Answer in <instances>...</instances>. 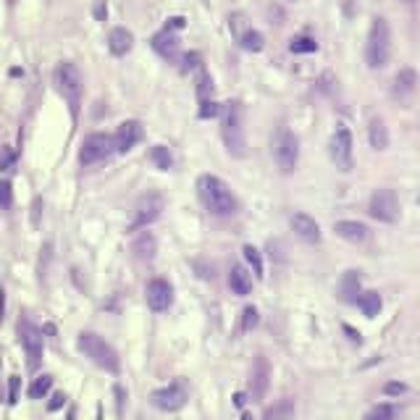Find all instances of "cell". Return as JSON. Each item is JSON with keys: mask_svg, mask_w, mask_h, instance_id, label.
Returning a JSON list of instances; mask_svg holds the SVG:
<instances>
[{"mask_svg": "<svg viewBox=\"0 0 420 420\" xmlns=\"http://www.w3.org/2000/svg\"><path fill=\"white\" fill-rule=\"evenodd\" d=\"M197 197H200V203L205 205L208 213H213V215H234L236 208H239V203H236L234 192L229 189V184L221 181L218 176H210V174L197 179Z\"/></svg>", "mask_w": 420, "mask_h": 420, "instance_id": "obj_1", "label": "cell"}, {"mask_svg": "<svg viewBox=\"0 0 420 420\" xmlns=\"http://www.w3.org/2000/svg\"><path fill=\"white\" fill-rule=\"evenodd\" d=\"M221 140L234 158H242L244 150H247V140H244L242 126V108L236 100H229L221 108Z\"/></svg>", "mask_w": 420, "mask_h": 420, "instance_id": "obj_2", "label": "cell"}, {"mask_svg": "<svg viewBox=\"0 0 420 420\" xmlns=\"http://www.w3.org/2000/svg\"><path fill=\"white\" fill-rule=\"evenodd\" d=\"M389 56H392V29H389V21L383 16H376L373 24H371V32H368L365 61H368L371 68H383L389 64Z\"/></svg>", "mask_w": 420, "mask_h": 420, "instance_id": "obj_3", "label": "cell"}, {"mask_svg": "<svg viewBox=\"0 0 420 420\" xmlns=\"http://www.w3.org/2000/svg\"><path fill=\"white\" fill-rule=\"evenodd\" d=\"M79 349L84 352V357H90L97 368H103L108 373H119V355H116V349H113L108 342H105L103 336L92 334V331H84L79 334Z\"/></svg>", "mask_w": 420, "mask_h": 420, "instance_id": "obj_4", "label": "cell"}, {"mask_svg": "<svg viewBox=\"0 0 420 420\" xmlns=\"http://www.w3.org/2000/svg\"><path fill=\"white\" fill-rule=\"evenodd\" d=\"M271 152L281 174H292L297 168V158H299V140L294 137V131L276 129V134H273L271 140Z\"/></svg>", "mask_w": 420, "mask_h": 420, "instance_id": "obj_5", "label": "cell"}, {"mask_svg": "<svg viewBox=\"0 0 420 420\" xmlns=\"http://www.w3.org/2000/svg\"><path fill=\"white\" fill-rule=\"evenodd\" d=\"M56 87L58 92L64 95V100L71 108V116H79V100H82V76H79V68L74 64H58L56 68Z\"/></svg>", "mask_w": 420, "mask_h": 420, "instance_id": "obj_6", "label": "cell"}, {"mask_svg": "<svg viewBox=\"0 0 420 420\" xmlns=\"http://www.w3.org/2000/svg\"><path fill=\"white\" fill-rule=\"evenodd\" d=\"M368 213L373 215L376 221H381V224H397L402 213L397 192L394 189H376L371 203H368Z\"/></svg>", "mask_w": 420, "mask_h": 420, "instance_id": "obj_7", "label": "cell"}, {"mask_svg": "<svg viewBox=\"0 0 420 420\" xmlns=\"http://www.w3.org/2000/svg\"><path fill=\"white\" fill-rule=\"evenodd\" d=\"M328 155H331L334 166L342 174L352 171V166H355V158H352V131L347 129V126H339L334 131V137L328 142Z\"/></svg>", "mask_w": 420, "mask_h": 420, "instance_id": "obj_8", "label": "cell"}, {"mask_svg": "<svg viewBox=\"0 0 420 420\" xmlns=\"http://www.w3.org/2000/svg\"><path fill=\"white\" fill-rule=\"evenodd\" d=\"M113 150H116V140L111 134L97 131V134H90L84 140L82 150H79V160H82V166H92V163H100V160L108 158Z\"/></svg>", "mask_w": 420, "mask_h": 420, "instance_id": "obj_9", "label": "cell"}, {"mask_svg": "<svg viewBox=\"0 0 420 420\" xmlns=\"http://www.w3.org/2000/svg\"><path fill=\"white\" fill-rule=\"evenodd\" d=\"M150 402H152V407H158L163 412H176L187 404V389L181 383H168V386L150 394Z\"/></svg>", "mask_w": 420, "mask_h": 420, "instance_id": "obj_10", "label": "cell"}, {"mask_svg": "<svg viewBox=\"0 0 420 420\" xmlns=\"http://www.w3.org/2000/svg\"><path fill=\"white\" fill-rule=\"evenodd\" d=\"M19 336H21V344H24V349H27L29 368H37L40 360H42V331H40L35 323L21 320V323H19Z\"/></svg>", "mask_w": 420, "mask_h": 420, "instance_id": "obj_11", "label": "cell"}, {"mask_svg": "<svg viewBox=\"0 0 420 420\" xmlns=\"http://www.w3.org/2000/svg\"><path fill=\"white\" fill-rule=\"evenodd\" d=\"M163 210V197L155 195V192H150V195L140 197V203L134 208V221H131V229H142V226L152 224L155 218L160 215Z\"/></svg>", "mask_w": 420, "mask_h": 420, "instance_id": "obj_12", "label": "cell"}, {"mask_svg": "<svg viewBox=\"0 0 420 420\" xmlns=\"http://www.w3.org/2000/svg\"><path fill=\"white\" fill-rule=\"evenodd\" d=\"M145 297H148L150 310L163 313V310H168L171 302H174V289H171V284H168L166 279H152L148 284V289H145Z\"/></svg>", "mask_w": 420, "mask_h": 420, "instance_id": "obj_13", "label": "cell"}, {"mask_svg": "<svg viewBox=\"0 0 420 420\" xmlns=\"http://www.w3.org/2000/svg\"><path fill=\"white\" fill-rule=\"evenodd\" d=\"M250 386H252V400L255 402H260L263 397H265V392H268V386H271V363L263 355H258L255 363H252Z\"/></svg>", "mask_w": 420, "mask_h": 420, "instance_id": "obj_14", "label": "cell"}, {"mask_svg": "<svg viewBox=\"0 0 420 420\" xmlns=\"http://www.w3.org/2000/svg\"><path fill=\"white\" fill-rule=\"evenodd\" d=\"M292 232H294L297 239H302V242H308V244L320 242V229H318L316 218L308 215V213L292 215Z\"/></svg>", "mask_w": 420, "mask_h": 420, "instance_id": "obj_15", "label": "cell"}, {"mask_svg": "<svg viewBox=\"0 0 420 420\" xmlns=\"http://www.w3.org/2000/svg\"><path fill=\"white\" fill-rule=\"evenodd\" d=\"M142 134H145V131H142L140 121H124L121 126H119V131H116V137H113V140H116V150H119V152H129V150L142 140Z\"/></svg>", "mask_w": 420, "mask_h": 420, "instance_id": "obj_16", "label": "cell"}, {"mask_svg": "<svg viewBox=\"0 0 420 420\" xmlns=\"http://www.w3.org/2000/svg\"><path fill=\"white\" fill-rule=\"evenodd\" d=\"M334 232L336 236H342V239H347V242H352V244H360L371 236L368 226L360 224V221H336Z\"/></svg>", "mask_w": 420, "mask_h": 420, "instance_id": "obj_17", "label": "cell"}, {"mask_svg": "<svg viewBox=\"0 0 420 420\" xmlns=\"http://www.w3.org/2000/svg\"><path fill=\"white\" fill-rule=\"evenodd\" d=\"M152 50L158 53V56H163L166 61H176L179 56V40L174 32H168V29H163V32H158L155 37H152Z\"/></svg>", "mask_w": 420, "mask_h": 420, "instance_id": "obj_18", "label": "cell"}, {"mask_svg": "<svg viewBox=\"0 0 420 420\" xmlns=\"http://www.w3.org/2000/svg\"><path fill=\"white\" fill-rule=\"evenodd\" d=\"M131 45H134V37H131L129 29H124V27L111 29V35H108V47H111L113 56H126V53L131 50Z\"/></svg>", "mask_w": 420, "mask_h": 420, "instance_id": "obj_19", "label": "cell"}, {"mask_svg": "<svg viewBox=\"0 0 420 420\" xmlns=\"http://www.w3.org/2000/svg\"><path fill=\"white\" fill-rule=\"evenodd\" d=\"M360 294H363V289H360V276H357V271H347L344 276H342V281H339V299H342V302H357Z\"/></svg>", "mask_w": 420, "mask_h": 420, "instance_id": "obj_20", "label": "cell"}, {"mask_svg": "<svg viewBox=\"0 0 420 420\" xmlns=\"http://www.w3.org/2000/svg\"><path fill=\"white\" fill-rule=\"evenodd\" d=\"M368 142H371L373 150L389 148V129H386L383 119H378V116H373V119L368 121Z\"/></svg>", "mask_w": 420, "mask_h": 420, "instance_id": "obj_21", "label": "cell"}, {"mask_svg": "<svg viewBox=\"0 0 420 420\" xmlns=\"http://www.w3.org/2000/svg\"><path fill=\"white\" fill-rule=\"evenodd\" d=\"M415 84H418V71L415 68H402L400 74L394 76V95L397 97H407V95H412Z\"/></svg>", "mask_w": 420, "mask_h": 420, "instance_id": "obj_22", "label": "cell"}, {"mask_svg": "<svg viewBox=\"0 0 420 420\" xmlns=\"http://www.w3.org/2000/svg\"><path fill=\"white\" fill-rule=\"evenodd\" d=\"M229 287H232V292L234 294H250V289H252V279H250V273L244 271L242 265H234L232 268V273H229Z\"/></svg>", "mask_w": 420, "mask_h": 420, "instance_id": "obj_23", "label": "cell"}, {"mask_svg": "<svg viewBox=\"0 0 420 420\" xmlns=\"http://www.w3.org/2000/svg\"><path fill=\"white\" fill-rule=\"evenodd\" d=\"M357 308L363 310L365 318H376L383 308L381 294H378V292H363V294L357 297Z\"/></svg>", "mask_w": 420, "mask_h": 420, "instance_id": "obj_24", "label": "cell"}, {"mask_svg": "<svg viewBox=\"0 0 420 420\" xmlns=\"http://www.w3.org/2000/svg\"><path fill=\"white\" fill-rule=\"evenodd\" d=\"M155 250H158V244H155V236L148 232H142L137 239H134V252H137V258L142 260H152L155 258Z\"/></svg>", "mask_w": 420, "mask_h": 420, "instance_id": "obj_25", "label": "cell"}, {"mask_svg": "<svg viewBox=\"0 0 420 420\" xmlns=\"http://www.w3.org/2000/svg\"><path fill=\"white\" fill-rule=\"evenodd\" d=\"M263 420H294V404H292V400L273 402L271 407L265 410Z\"/></svg>", "mask_w": 420, "mask_h": 420, "instance_id": "obj_26", "label": "cell"}, {"mask_svg": "<svg viewBox=\"0 0 420 420\" xmlns=\"http://www.w3.org/2000/svg\"><path fill=\"white\" fill-rule=\"evenodd\" d=\"M239 45L250 53H260L263 50V35L255 29H244V35H239Z\"/></svg>", "mask_w": 420, "mask_h": 420, "instance_id": "obj_27", "label": "cell"}, {"mask_svg": "<svg viewBox=\"0 0 420 420\" xmlns=\"http://www.w3.org/2000/svg\"><path fill=\"white\" fill-rule=\"evenodd\" d=\"M150 158L152 163L160 168V171H168V168L174 166V158H171V150L163 148V145H155V148L150 150Z\"/></svg>", "mask_w": 420, "mask_h": 420, "instance_id": "obj_28", "label": "cell"}, {"mask_svg": "<svg viewBox=\"0 0 420 420\" xmlns=\"http://www.w3.org/2000/svg\"><path fill=\"white\" fill-rule=\"evenodd\" d=\"M50 386H53V378H50V376H37V378L32 381V386H29V397H32V400H42V397L50 392Z\"/></svg>", "mask_w": 420, "mask_h": 420, "instance_id": "obj_29", "label": "cell"}, {"mask_svg": "<svg viewBox=\"0 0 420 420\" xmlns=\"http://www.w3.org/2000/svg\"><path fill=\"white\" fill-rule=\"evenodd\" d=\"M242 255H244V260H247V263L252 265V273H255V276L260 279V276H263V258H260V252L255 250L252 244H244Z\"/></svg>", "mask_w": 420, "mask_h": 420, "instance_id": "obj_30", "label": "cell"}, {"mask_svg": "<svg viewBox=\"0 0 420 420\" xmlns=\"http://www.w3.org/2000/svg\"><path fill=\"white\" fill-rule=\"evenodd\" d=\"M365 420H397V410H394V404H376L373 410L365 415Z\"/></svg>", "mask_w": 420, "mask_h": 420, "instance_id": "obj_31", "label": "cell"}, {"mask_svg": "<svg viewBox=\"0 0 420 420\" xmlns=\"http://www.w3.org/2000/svg\"><path fill=\"white\" fill-rule=\"evenodd\" d=\"M289 50L292 53H316L318 45L313 37H305V35H299V37H294L289 42Z\"/></svg>", "mask_w": 420, "mask_h": 420, "instance_id": "obj_32", "label": "cell"}, {"mask_svg": "<svg viewBox=\"0 0 420 420\" xmlns=\"http://www.w3.org/2000/svg\"><path fill=\"white\" fill-rule=\"evenodd\" d=\"M210 95H213V79L203 71L200 84H197V97H200V103H203V100H210Z\"/></svg>", "mask_w": 420, "mask_h": 420, "instance_id": "obj_33", "label": "cell"}, {"mask_svg": "<svg viewBox=\"0 0 420 420\" xmlns=\"http://www.w3.org/2000/svg\"><path fill=\"white\" fill-rule=\"evenodd\" d=\"M260 323V316H258V308H244L242 313V331H252V328Z\"/></svg>", "mask_w": 420, "mask_h": 420, "instance_id": "obj_34", "label": "cell"}, {"mask_svg": "<svg viewBox=\"0 0 420 420\" xmlns=\"http://www.w3.org/2000/svg\"><path fill=\"white\" fill-rule=\"evenodd\" d=\"M218 113H221V108H218L213 100H203V103H200V111H197V116H200V119H213V116H218Z\"/></svg>", "mask_w": 420, "mask_h": 420, "instance_id": "obj_35", "label": "cell"}, {"mask_svg": "<svg viewBox=\"0 0 420 420\" xmlns=\"http://www.w3.org/2000/svg\"><path fill=\"white\" fill-rule=\"evenodd\" d=\"M11 200H13V189H11V181H0V208H8Z\"/></svg>", "mask_w": 420, "mask_h": 420, "instance_id": "obj_36", "label": "cell"}, {"mask_svg": "<svg viewBox=\"0 0 420 420\" xmlns=\"http://www.w3.org/2000/svg\"><path fill=\"white\" fill-rule=\"evenodd\" d=\"M19 386H21L19 376H11V383H8V402L11 404H16V402H19Z\"/></svg>", "mask_w": 420, "mask_h": 420, "instance_id": "obj_37", "label": "cell"}, {"mask_svg": "<svg viewBox=\"0 0 420 420\" xmlns=\"http://www.w3.org/2000/svg\"><path fill=\"white\" fill-rule=\"evenodd\" d=\"M197 66H200V53H187L181 58V71H192Z\"/></svg>", "mask_w": 420, "mask_h": 420, "instance_id": "obj_38", "label": "cell"}, {"mask_svg": "<svg viewBox=\"0 0 420 420\" xmlns=\"http://www.w3.org/2000/svg\"><path fill=\"white\" fill-rule=\"evenodd\" d=\"M404 392H407V386H404V383H397V381L383 386V394H386V397H400V394H404Z\"/></svg>", "mask_w": 420, "mask_h": 420, "instance_id": "obj_39", "label": "cell"}, {"mask_svg": "<svg viewBox=\"0 0 420 420\" xmlns=\"http://www.w3.org/2000/svg\"><path fill=\"white\" fill-rule=\"evenodd\" d=\"M13 160H16V155H13V150H3V155H0V171H11V166H13Z\"/></svg>", "mask_w": 420, "mask_h": 420, "instance_id": "obj_40", "label": "cell"}, {"mask_svg": "<svg viewBox=\"0 0 420 420\" xmlns=\"http://www.w3.org/2000/svg\"><path fill=\"white\" fill-rule=\"evenodd\" d=\"M184 24H187V21L181 19V16H174V19L166 21V29L168 32H176V29H184Z\"/></svg>", "mask_w": 420, "mask_h": 420, "instance_id": "obj_41", "label": "cell"}, {"mask_svg": "<svg viewBox=\"0 0 420 420\" xmlns=\"http://www.w3.org/2000/svg\"><path fill=\"white\" fill-rule=\"evenodd\" d=\"M64 402H66L64 394H56V397H53V402L47 404V410H61V407H64Z\"/></svg>", "mask_w": 420, "mask_h": 420, "instance_id": "obj_42", "label": "cell"}, {"mask_svg": "<svg viewBox=\"0 0 420 420\" xmlns=\"http://www.w3.org/2000/svg\"><path fill=\"white\" fill-rule=\"evenodd\" d=\"M105 13H108V6H105V0H100V3L95 6V16L103 21V19H105Z\"/></svg>", "mask_w": 420, "mask_h": 420, "instance_id": "obj_43", "label": "cell"}, {"mask_svg": "<svg viewBox=\"0 0 420 420\" xmlns=\"http://www.w3.org/2000/svg\"><path fill=\"white\" fill-rule=\"evenodd\" d=\"M344 331H347V334H349V336H352V342H360V336H357V331H355V328L344 326Z\"/></svg>", "mask_w": 420, "mask_h": 420, "instance_id": "obj_44", "label": "cell"}, {"mask_svg": "<svg viewBox=\"0 0 420 420\" xmlns=\"http://www.w3.org/2000/svg\"><path fill=\"white\" fill-rule=\"evenodd\" d=\"M234 404H239V407H242V404H244V394H234Z\"/></svg>", "mask_w": 420, "mask_h": 420, "instance_id": "obj_45", "label": "cell"}, {"mask_svg": "<svg viewBox=\"0 0 420 420\" xmlns=\"http://www.w3.org/2000/svg\"><path fill=\"white\" fill-rule=\"evenodd\" d=\"M402 3H407V6H415V3H418V0H402Z\"/></svg>", "mask_w": 420, "mask_h": 420, "instance_id": "obj_46", "label": "cell"}, {"mask_svg": "<svg viewBox=\"0 0 420 420\" xmlns=\"http://www.w3.org/2000/svg\"><path fill=\"white\" fill-rule=\"evenodd\" d=\"M8 3H13V0H8Z\"/></svg>", "mask_w": 420, "mask_h": 420, "instance_id": "obj_47", "label": "cell"}]
</instances>
